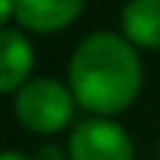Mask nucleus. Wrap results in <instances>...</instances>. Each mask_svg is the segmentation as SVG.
I'll use <instances>...</instances> for the list:
<instances>
[{
  "instance_id": "nucleus-3",
  "label": "nucleus",
  "mask_w": 160,
  "mask_h": 160,
  "mask_svg": "<svg viewBox=\"0 0 160 160\" xmlns=\"http://www.w3.org/2000/svg\"><path fill=\"white\" fill-rule=\"evenodd\" d=\"M71 160H133V142L128 131L107 119H86L71 131Z\"/></svg>"
},
{
  "instance_id": "nucleus-4",
  "label": "nucleus",
  "mask_w": 160,
  "mask_h": 160,
  "mask_svg": "<svg viewBox=\"0 0 160 160\" xmlns=\"http://www.w3.org/2000/svg\"><path fill=\"white\" fill-rule=\"evenodd\" d=\"M86 0H15V18L33 33H57L74 24Z\"/></svg>"
},
{
  "instance_id": "nucleus-2",
  "label": "nucleus",
  "mask_w": 160,
  "mask_h": 160,
  "mask_svg": "<svg viewBox=\"0 0 160 160\" xmlns=\"http://www.w3.org/2000/svg\"><path fill=\"white\" fill-rule=\"evenodd\" d=\"M15 116L33 133H57L74 116V92L51 77L27 80L18 89Z\"/></svg>"
},
{
  "instance_id": "nucleus-8",
  "label": "nucleus",
  "mask_w": 160,
  "mask_h": 160,
  "mask_svg": "<svg viewBox=\"0 0 160 160\" xmlns=\"http://www.w3.org/2000/svg\"><path fill=\"white\" fill-rule=\"evenodd\" d=\"M15 15V0H0V27Z\"/></svg>"
},
{
  "instance_id": "nucleus-1",
  "label": "nucleus",
  "mask_w": 160,
  "mask_h": 160,
  "mask_svg": "<svg viewBox=\"0 0 160 160\" xmlns=\"http://www.w3.org/2000/svg\"><path fill=\"white\" fill-rule=\"evenodd\" d=\"M68 80L80 107L113 116L128 110L139 95L142 65L128 39L116 33H92L71 57Z\"/></svg>"
},
{
  "instance_id": "nucleus-5",
  "label": "nucleus",
  "mask_w": 160,
  "mask_h": 160,
  "mask_svg": "<svg viewBox=\"0 0 160 160\" xmlns=\"http://www.w3.org/2000/svg\"><path fill=\"white\" fill-rule=\"evenodd\" d=\"M33 71V48L18 30H0V92L21 89Z\"/></svg>"
},
{
  "instance_id": "nucleus-9",
  "label": "nucleus",
  "mask_w": 160,
  "mask_h": 160,
  "mask_svg": "<svg viewBox=\"0 0 160 160\" xmlns=\"http://www.w3.org/2000/svg\"><path fill=\"white\" fill-rule=\"evenodd\" d=\"M0 160H30V157L18 154V151H0Z\"/></svg>"
},
{
  "instance_id": "nucleus-6",
  "label": "nucleus",
  "mask_w": 160,
  "mask_h": 160,
  "mask_svg": "<svg viewBox=\"0 0 160 160\" xmlns=\"http://www.w3.org/2000/svg\"><path fill=\"white\" fill-rule=\"evenodd\" d=\"M122 33L137 48L160 51V0H131L122 9Z\"/></svg>"
},
{
  "instance_id": "nucleus-7",
  "label": "nucleus",
  "mask_w": 160,
  "mask_h": 160,
  "mask_svg": "<svg viewBox=\"0 0 160 160\" xmlns=\"http://www.w3.org/2000/svg\"><path fill=\"white\" fill-rule=\"evenodd\" d=\"M33 160H65V154H62L59 145H42V148L36 151Z\"/></svg>"
}]
</instances>
